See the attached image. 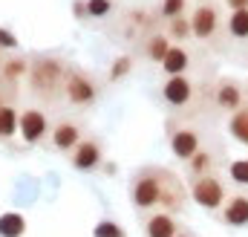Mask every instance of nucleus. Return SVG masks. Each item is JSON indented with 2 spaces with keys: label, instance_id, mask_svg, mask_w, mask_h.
Masks as SVG:
<instances>
[{
  "label": "nucleus",
  "instance_id": "obj_1",
  "mask_svg": "<svg viewBox=\"0 0 248 237\" xmlns=\"http://www.w3.org/2000/svg\"><path fill=\"white\" fill-rule=\"evenodd\" d=\"M130 203L136 211H168L176 214L187 203V191L179 177L159 165H144L130 179Z\"/></svg>",
  "mask_w": 248,
  "mask_h": 237
},
{
  "label": "nucleus",
  "instance_id": "obj_2",
  "mask_svg": "<svg viewBox=\"0 0 248 237\" xmlns=\"http://www.w3.org/2000/svg\"><path fill=\"white\" fill-rule=\"evenodd\" d=\"M63 75H66V64L55 55H41V58L29 61V87L38 99H55L63 90Z\"/></svg>",
  "mask_w": 248,
  "mask_h": 237
},
{
  "label": "nucleus",
  "instance_id": "obj_3",
  "mask_svg": "<svg viewBox=\"0 0 248 237\" xmlns=\"http://www.w3.org/2000/svg\"><path fill=\"white\" fill-rule=\"evenodd\" d=\"M187 17H190V32H193V38L202 41V44H217V38H222V32H225L222 9H219V3H214V0L196 3Z\"/></svg>",
  "mask_w": 248,
  "mask_h": 237
},
{
  "label": "nucleus",
  "instance_id": "obj_4",
  "mask_svg": "<svg viewBox=\"0 0 248 237\" xmlns=\"http://www.w3.org/2000/svg\"><path fill=\"white\" fill-rule=\"evenodd\" d=\"M63 96L72 107H93L101 96V87L98 81L87 72V69H78V67H66V75H63Z\"/></svg>",
  "mask_w": 248,
  "mask_h": 237
},
{
  "label": "nucleus",
  "instance_id": "obj_5",
  "mask_svg": "<svg viewBox=\"0 0 248 237\" xmlns=\"http://www.w3.org/2000/svg\"><path fill=\"white\" fill-rule=\"evenodd\" d=\"M190 200L205 211H219L225 205V200H228L225 182L217 174H205V177L190 179Z\"/></svg>",
  "mask_w": 248,
  "mask_h": 237
},
{
  "label": "nucleus",
  "instance_id": "obj_6",
  "mask_svg": "<svg viewBox=\"0 0 248 237\" xmlns=\"http://www.w3.org/2000/svg\"><path fill=\"white\" fill-rule=\"evenodd\" d=\"M17 133L23 136L26 145H41V142L52 133V121L46 118L44 110L26 107V110H20V116H17Z\"/></svg>",
  "mask_w": 248,
  "mask_h": 237
},
{
  "label": "nucleus",
  "instance_id": "obj_7",
  "mask_svg": "<svg viewBox=\"0 0 248 237\" xmlns=\"http://www.w3.org/2000/svg\"><path fill=\"white\" fill-rule=\"evenodd\" d=\"M196 99V84L190 75H170L162 84V102L170 110H185L187 104H193Z\"/></svg>",
  "mask_w": 248,
  "mask_h": 237
},
{
  "label": "nucleus",
  "instance_id": "obj_8",
  "mask_svg": "<svg viewBox=\"0 0 248 237\" xmlns=\"http://www.w3.org/2000/svg\"><path fill=\"white\" fill-rule=\"evenodd\" d=\"M156 23H159V17H156V12H150V9H144V6H136V9H127L122 15V29L127 38H147V35H153V32H159L156 29Z\"/></svg>",
  "mask_w": 248,
  "mask_h": 237
},
{
  "label": "nucleus",
  "instance_id": "obj_9",
  "mask_svg": "<svg viewBox=\"0 0 248 237\" xmlns=\"http://www.w3.org/2000/svg\"><path fill=\"white\" fill-rule=\"evenodd\" d=\"M168 145H170V153H173L176 159L187 162V159L202 148V133H199L196 127H190V124L170 127V133H168Z\"/></svg>",
  "mask_w": 248,
  "mask_h": 237
},
{
  "label": "nucleus",
  "instance_id": "obj_10",
  "mask_svg": "<svg viewBox=\"0 0 248 237\" xmlns=\"http://www.w3.org/2000/svg\"><path fill=\"white\" fill-rule=\"evenodd\" d=\"M69 162H72V168L81 171V174L98 171L101 162H104V148H101V142H98V139H81V142L75 145V151L69 153Z\"/></svg>",
  "mask_w": 248,
  "mask_h": 237
},
{
  "label": "nucleus",
  "instance_id": "obj_11",
  "mask_svg": "<svg viewBox=\"0 0 248 237\" xmlns=\"http://www.w3.org/2000/svg\"><path fill=\"white\" fill-rule=\"evenodd\" d=\"M214 104L231 116V113H237L246 104V90L234 78H219L217 87H214Z\"/></svg>",
  "mask_w": 248,
  "mask_h": 237
},
{
  "label": "nucleus",
  "instance_id": "obj_12",
  "mask_svg": "<svg viewBox=\"0 0 248 237\" xmlns=\"http://www.w3.org/2000/svg\"><path fill=\"white\" fill-rule=\"evenodd\" d=\"M219 220L231 229H246L248 226V188L237 191V194H228L225 205L219 208Z\"/></svg>",
  "mask_w": 248,
  "mask_h": 237
},
{
  "label": "nucleus",
  "instance_id": "obj_13",
  "mask_svg": "<svg viewBox=\"0 0 248 237\" xmlns=\"http://www.w3.org/2000/svg\"><path fill=\"white\" fill-rule=\"evenodd\" d=\"M49 142H52L55 151H61V153H72L75 145L81 142V121H75V118H63V121H58V124H52Z\"/></svg>",
  "mask_w": 248,
  "mask_h": 237
},
{
  "label": "nucleus",
  "instance_id": "obj_14",
  "mask_svg": "<svg viewBox=\"0 0 248 237\" xmlns=\"http://www.w3.org/2000/svg\"><path fill=\"white\" fill-rule=\"evenodd\" d=\"M179 235V220L176 214L168 211H153L144 220V237H176Z\"/></svg>",
  "mask_w": 248,
  "mask_h": 237
},
{
  "label": "nucleus",
  "instance_id": "obj_15",
  "mask_svg": "<svg viewBox=\"0 0 248 237\" xmlns=\"http://www.w3.org/2000/svg\"><path fill=\"white\" fill-rule=\"evenodd\" d=\"M190 64H193L190 50H187L185 44H173V47H170V52L165 55V61H162L159 67H162V72L170 78V75H187Z\"/></svg>",
  "mask_w": 248,
  "mask_h": 237
},
{
  "label": "nucleus",
  "instance_id": "obj_16",
  "mask_svg": "<svg viewBox=\"0 0 248 237\" xmlns=\"http://www.w3.org/2000/svg\"><path fill=\"white\" fill-rule=\"evenodd\" d=\"M185 177L187 179H196V177H205V174H217V151H208V148H199L190 159L185 162Z\"/></svg>",
  "mask_w": 248,
  "mask_h": 237
},
{
  "label": "nucleus",
  "instance_id": "obj_17",
  "mask_svg": "<svg viewBox=\"0 0 248 237\" xmlns=\"http://www.w3.org/2000/svg\"><path fill=\"white\" fill-rule=\"evenodd\" d=\"M170 47H173V44H170V38L159 29V32H153V35H147V38L141 41V55L150 61V64H162L165 55L170 52Z\"/></svg>",
  "mask_w": 248,
  "mask_h": 237
},
{
  "label": "nucleus",
  "instance_id": "obj_18",
  "mask_svg": "<svg viewBox=\"0 0 248 237\" xmlns=\"http://www.w3.org/2000/svg\"><path fill=\"white\" fill-rule=\"evenodd\" d=\"M26 75H29V58H23V55H9V58H3V64H0V78H3V84L15 87V84L23 81Z\"/></svg>",
  "mask_w": 248,
  "mask_h": 237
},
{
  "label": "nucleus",
  "instance_id": "obj_19",
  "mask_svg": "<svg viewBox=\"0 0 248 237\" xmlns=\"http://www.w3.org/2000/svg\"><path fill=\"white\" fill-rule=\"evenodd\" d=\"M225 38L234 44H248V9L228 12L225 17Z\"/></svg>",
  "mask_w": 248,
  "mask_h": 237
},
{
  "label": "nucleus",
  "instance_id": "obj_20",
  "mask_svg": "<svg viewBox=\"0 0 248 237\" xmlns=\"http://www.w3.org/2000/svg\"><path fill=\"white\" fill-rule=\"evenodd\" d=\"M228 133H231V139H237L240 145L248 148V104H243L237 113L228 116Z\"/></svg>",
  "mask_w": 248,
  "mask_h": 237
},
{
  "label": "nucleus",
  "instance_id": "obj_21",
  "mask_svg": "<svg viewBox=\"0 0 248 237\" xmlns=\"http://www.w3.org/2000/svg\"><path fill=\"white\" fill-rule=\"evenodd\" d=\"M182 15H190V0H159V6H156V17L165 23L173 17H182Z\"/></svg>",
  "mask_w": 248,
  "mask_h": 237
},
{
  "label": "nucleus",
  "instance_id": "obj_22",
  "mask_svg": "<svg viewBox=\"0 0 248 237\" xmlns=\"http://www.w3.org/2000/svg\"><path fill=\"white\" fill-rule=\"evenodd\" d=\"M87 20H107L119 12V0H84Z\"/></svg>",
  "mask_w": 248,
  "mask_h": 237
},
{
  "label": "nucleus",
  "instance_id": "obj_23",
  "mask_svg": "<svg viewBox=\"0 0 248 237\" xmlns=\"http://www.w3.org/2000/svg\"><path fill=\"white\" fill-rule=\"evenodd\" d=\"M162 32L170 38V44H173V41L185 44V41H190V38H193V32H190V17H187V15H182V17H173V20H168Z\"/></svg>",
  "mask_w": 248,
  "mask_h": 237
},
{
  "label": "nucleus",
  "instance_id": "obj_24",
  "mask_svg": "<svg viewBox=\"0 0 248 237\" xmlns=\"http://www.w3.org/2000/svg\"><path fill=\"white\" fill-rule=\"evenodd\" d=\"M26 235V220L17 211L0 214V237H23Z\"/></svg>",
  "mask_w": 248,
  "mask_h": 237
},
{
  "label": "nucleus",
  "instance_id": "obj_25",
  "mask_svg": "<svg viewBox=\"0 0 248 237\" xmlns=\"http://www.w3.org/2000/svg\"><path fill=\"white\" fill-rule=\"evenodd\" d=\"M17 110L12 104H0V139H12L17 136Z\"/></svg>",
  "mask_w": 248,
  "mask_h": 237
},
{
  "label": "nucleus",
  "instance_id": "obj_26",
  "mask_svg": "<svg viewBox=\"0 0 248 237\" xmlns=\"http://www.w3.org/2000/svg\"><path fill=\"white\" fill-rule=\"evenodd\" d=\"M133 72V55H119V58H113L110 64V69H107V81H124L127 75Z\"/></svg>",
  "mask_w": 248,
  "mask_h": 237
},
{
  "label": "nucleus",
  "instance_id": "obj_27",
  "mask_svg": "<svg viewBox=\"0 0 248 237\" xmlns=\"http://www.w3.org/2000/svg\"><path fill=\"white\" fill-rule=\"evenodd\" d=\"M228 179L237 182V185H243V188H248V156L246 159H234V162H228Z\"/></svg>",
  "mask_w": 248,
  "mask_h": 237
},
{
  "label": "nucleus",
  "instance_id": "obj_28",
  "mask_svg": "<svg viewBox=\"0 0 248 237\" xmlns=\"http://www.w3.org/2000/svg\"><path fill=\"white\" fill-rule=\"evenodd\" d=\"M93 237H127V232L116 220H98L95 229H93Z\"/></svg>",
  "mask_w": 248,
  "mask_h": 237
},
{
  "label": "nucleus",
  "instance_id": "obj_29",
  "mask_svg": "<svg viewBox=\"0 0 248 237\" xmlns=\"http://www.w3.org/2000/svg\"><path fill=\"white\" fill-rule=\"evenodd\" d=\"M17 47H20L17 35H12L9 29H3V26H0V52H15Z\"/></svg>",
  "mask_w": 248,
  "mask_h": 237
},
{
  "label": "nucleus",
  "instance_id": "obj_30",
  "mask_svg": "<svg viewBox=\"0 0 248 237\" xmlns=\"http://www.w3.org/2000/svg\"><path fill=\"white\" fill-rule=\"evenodd\" d=\"M72 15H75V20H87V6H84V0H75V3H72Z\"/></svg>",
  "mask_w": 248,
  "mask_h": 237
},
{
  "label": "nucleus",
  "instance_id": "obj_31",
  "mask_svg": "<svg viewBox=\"0 0 248 237\" xmlns=\"http://www.w3.org/2000/svg\"><path fill=\"white\" fill-rule=\"evenodd\" d=\"M225 6H228V12H243L248 9V0H222Z\"/></svg>",
  "mask_w": 248,
  "mask_h": 237
},
{
  "label": "nucleus",
  "instance_id": "obj_32",
  "mask_svg": "<svg viewBox=\"0 0 248 237\" xmlns=\"http://www.w3.org/2000/svg\"><path fill=\"white\" fill-rule=\"evenodd\" d=\"M176 237H196V235H190V232H179Z\"/></svg>",
  "mask_w": 248,
  "mask_h": 237
},
{
  "label": "nucleus",
  "instance_id": "obj_33",
  "mask_svg": "<svg viewBox=\"0 0 248 237\" xmlns=\"http://www.w3.org/2000/svg\"><path fill=\"white\" fill-rule=\"evenodd\" d=\"M246 99H248V84H246Z\"/></svg>",
  "mask_w": 248,
  "mask_h": 237
},
{
  "label": "nucleus",
  "instance_id": "obj_34",
  "mask_svg": "<svg viewBox=\"0 0 248 237\" xmlns=\"http://www.w3.org/2000/svg\"><path fill=\"white\" fill-rule=\"evenodd\" d=\"M0 64H3V52H0Z\"/></svg>",
  "mask_w": 248,
  "mask_h": 237
},
{
  "label": "nucleus",
  "instance_id": "obj_35",
  "mask_svg": "<svg viewBox=\"0 0 248 237\" xmlns=\"http://www.w3.org/2000/svg\"><path fill=\"white\" fill-rule=\"evenodd\" d=\"M196 3H205V0H196Z\"/></svg>",
  "mask_w": 248,
  "mask_h": 237
}]
</instances>
